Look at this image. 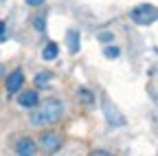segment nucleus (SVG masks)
I'll return each instance as SVG.
<instances>
[{
    "instance_id": "nucleus-1",
    "label": "nucleus",
    "mask_w": 158,
    "mask_h": 156,
    "mask_svg": "<svg viewBox=\"0 0 158 156\" xmlns=\"http://www.w3.org/2000/svg\"><path fill=\"white\" fill-rule=\"evenodd\" d=\"M64 108L62 103H59L57 99H46L44 103H40L37 110L31 114V125H37V128H42V125H48V123H55L59 116H62Z\"/></svg>"
},
{
    "instance_id": "nucleus-2",
    "label": "nucleus",
    "mask_w": 158,
    "mask_h": 156,
    "mask_svg": "<svg viewBox=\"0 0 158 156\" xmlns=\"http://www.w3.org/2000/svg\"><path fill=\"white\" fill-rule=\"evenodd\" d=\"M130 15H132V20L136 24L147 27V24H154L158 20V7H154V5H138V7H134L130 11Z\"/></svg>"
},
{
    "instance_id": "nucleus-3",
    "label": "nucleus",
    "mask_w": 158,
    "mask_h": 156,
    "mask_svg": "<svg viewBox=\"0 0 158 156\" xmlns=\"http://www.w3.org/2000/svg\"><path fill=\"white\" fill-rule=\"evenodd\" d=\"M40 145H42L46 152H57L62 147V136L55 134V132H44L40 136Z\"/></svg>"
},
{
    "instance_id": "nucleus-4",
    "label": "nucleus",
    "mask_w": 158,
    "mask_h": 156,
    "mask_svg": "<svg viewBox=\"0 0 158 156\" xmlns=\"http://www.w3.org/2000/svg\"><path fill=\"white\" fill-rule=\"evenodd\" d=\"M103 110H106V119H108L112 125H123V123H125V119L121 116V112L116 110V106H114L110 99L103 101Z\"/></svg>"
},
{
    "instance_id": "nucleus-5",
    "label": "nucleus",
    "mask_w": 158,
    "mask_h": 156,
    "mask_svg": "<svg viewBox=\"0 0 158 156\" xmlns=\"http://www.w3.org/2000/svg\"><path fill=\"white\" fill-rule=\"evenodd\" d=\"M22 84H24V73L18 68V70H13V73L7 77V84H5V86H7V92L13 95V92H18L20 88H22Z\"/></svg>"
},
{
    "instance_id": "nucleus-6",
    "label": "nucleus",
    "mask_w": 158,
    "mask_h": 156,
    "mask_svg": "<svg viewBox=\"0 0 158 156\" xmlns=\"http://www.w3.org/2000/svg\"><path fill=\"white\" fill-rule=\"evenodd\" d=\"M18 103L24 106V108H35V106L40 103V95H37V90H24V92H20Z\"/></svg>"
},
{
    "instance_id": "nucleus-7",
    "label": "nucleus",
    "mask_w": 158,
    "mask_h": 156,
    "mask_svg": "<svg viewBox=\"0 0 158 156\" xmlns=\"http://www.w3.org/2000/svg\"><path fill=\"white\" fill-rule=\"evenodd\" d=\"M15 154H20V156H33L35 154V143L31 139H20L18 145H15Z\"/></svg>"
},
{
    "instance_id": "nucleus-8",
    "label": "nucleus",
    "mask_w": 158,
    "mask_h": 156,
    "mask_svg": "<svg viewBox=\"0 0 158 156\" xmlns=\"http://www.w3.org/2000/svg\"><path fill=\"white\" fill-rule=\"evenodd\" d=\"M51 79H53V73H48V70H40V73H35V77H33L35 88H48V86H51Z\"/></svg>"
},
{
    "instance_id": "nucleus-9",
    "label": "nucleus",
    "mask_w": 158,
    "mask_h": 156,
    "mask_svg": "<svg viewBox=\"0 0 158 156\" xmlns=\"http://www.w3.org/2000/svg\"><path fill=\"white\" fill-rule=\"evenodd\" d=\"M66 42H68V51L70 53H79V31H68L66 35Z\"/></svg>"
},
{
    "instance_id": "nucleus-10",
    "label": "nucleus",
    "mask_w": 158,
    "mask_h": 156,
    "mask_svg": "<svg viewBox=\"0 0 158 156\" xmlns=\"http://www.w3.org/2000/svg\"><path fill=\"white\" fill-rule=\"evenodd\" d=\"M57 55H59V46H57L55 42L46 44V46H44V51H42V57H44V60H55Z\"/></svg>"
},
{
    "instance_id": "nucleus-11",
    "label": "nucleus",
    "mask_w": 158,
    "mask_h": 156,
    "mask_svg": "<svg viewBox=\"0 0 158 156\" xmlns=\"http://www.w3.org/2000/svg\"><path fill=\"white\" fill-rule=\"evenodd\" d=\"M33 27H35V31L44 33V31H46V15H44V13L35 15V18H33Z\"/></svg>"
},
{
    "instance_id": "nucleus-12",
    "label": "nucleus",
    "mask_w": 158,
    "mask_h": 156,
    "mask_svg": "<svg viewBox=\"0 0 158 156\" xmlns=\"http://www.w3.org/2000/svg\"><path fill=\"white\" fill-rule=\"evenodd\" d=\"M103 55L106 57H118V48L116 46H106L103 48Z\"/></svg>"
},
{
    "instance_id": "nucleus-13",
    "label": "nucleus",
    "mask_w": 158,
    "mask_h": 156,
    "mask_svg": "<svg viewBox=\"0 0 158 156\" xmlns=\"http://www.w3.org/2000/svg\"><path fill=\"white\" fill-rule=\"evenodd\" d=\"M79 95L84 97V103H92V92H88V90H81Z\"/></svg>"
},
{
    "instance_id": "nucleus-14",
    "label": "nucleus",
    "mask_w": 158,
    "mask_h": 156,
    "mask_svg": "<svg viewBox=\"0 0 158 156\" xmlns=\"http://www.w3.org/2000/svg\"><path fill=\"white\" fill-rule=\"evenodd\" d=\"M99 40H101V42H110V40H112V33H110V31H108V33H106V31L99 33Z\"/></svg>"
},
{
    "instance_id": "nucleus-15",
    "label": "nucleus",
    "mask_w": 158,
    "mask_h": 156,
    "mask_svg": "<svg viewBox=\"0 0 158 156\" xmlns=\"http://www.w3.org/2000/svg\"><path fill=\"white\" fill-rule=\"evenodd\" d=\"M27 5H31V7H40V5H44L46 0H24Z\"/></svg>"
},
{
    "instance_id": "nucleus-16",
    "label": "nucleus",
    "mask_w": 158,
    "mask_h": 156,
    "mask_svg": "<svg viewBox=\"0 0 158 156\" xmlns=\"http://www.w3.org/2000/svg\"><path fill=\"white\" fill-rule=\"evenodd\" d=\"M2 40H5V24L0 22V42H2Z\"/></svg>"
},
{
    "instance_id": "nucleus-17",
    "label": "nucleus",
    "mask_w": 158,
    "mask_h": 156,
    "mask_svg": "<svg viewBox=\"0 0 158 156\" xmlns=\"http://www.w3.org/2000/svg\"><path fill=\"white\" fill-rule=\"evenodd\" d=\"M0 77H2V66H0Z\"/></svg>"
}]
</instances>
